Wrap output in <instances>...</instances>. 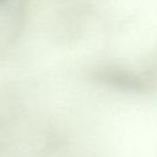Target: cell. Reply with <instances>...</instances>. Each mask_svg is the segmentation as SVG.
<instances>
[{
	"label": "cell",
	"instance_id": "1",
	"mask_svg": "<svg viewBox=\"0 0 157 157\" xmlns=\"http://www.w3.org/2000/svg\"><path fill=\"white\" fill-rule=\"evenodd\" d=\"M2 1H4V0H0V2H2Z\"/></svg>",
	"mask_w": 157,
	"mask_h": 157
}]
</instances>
